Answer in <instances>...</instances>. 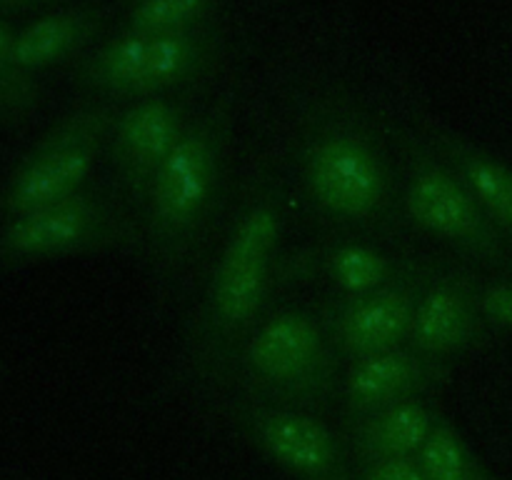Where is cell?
<instances>
[{"instance_id": "obj_9", "label": "cell", "mask_w": 512, "mask_h": 480, "mask_svg": "<svg viewBox=\"0 0 512 480\" xmlns=\"http://www.w3.org/2000/svg\"><path fill=\"white\" fill-rule=\"evenodd\" d=\"M435 270L423 260H405L388 283L365 293H338L315 308L345 365L408 343L415 308Z\"/></svg>"}, {"instance_id": "obj_22", "label": "cell", "mask_w": 512, "mask_h": 480, "mask_svg": "<svg viewBox=\"0 0 512 480\" xmlns=\"http://www.w3.org/2000/svg\"><path fill=\"white\" fill-rule=\"evenodd\" d=\"M478 303L488 325L512 328V283L480 285Z\"/></svg>"}, {"instance_id": "obj_3", "label": "cell", "mask_w": 512, "mask_h": 480, "mask_svg": "<svg viewBox=\"0 0 512 480\" xmlns=\"http://www.w3.org/2000/svg\"><path fill=\"white\" fill-rule=\"evenodd\" d=\"M230 138L233 100L225 95L193 115L150 185L138 228L163 278L180 273L213 228L228 185Z\"/></svg>"}, {"instance_id": "obj_10", "label": "cell", "mask_w": 512, "mask_h": 480, "mask_svg": "<svg viewBox=\"0 0 512 480\" xmlns=\"http://www.w3.org/2000/svg\"><path fill=\"white\" fill-rule=\"evenodd\" d=\"M230 418L260 455L293 480H358L340 433L320 415L235 395Z\"/></svg>"}, {"instance_id": "obj_15", "label": "cell", "mask_w": 512, "mask_h": 480, "mask_svg": "<svg viewBox=\"0 0 512 480\" xmlns=\"http://www.w3.org/2000/svg\"><path fill=\"white\" fill-rule=\"evenodd\" d=\"M108 10L95 5L55 10L15 33V63L25 73L53 68L78 55L103 28Z\"/></svg>"}, {"instance_id": "obj_20", "label": "cell", "mask_w": 512, "mask_h": 480, "mask_svg": "<svg viewBox=\"0 0 512 480\" xmlns=\"http://www.w3.org/2000/svg\"><path fill=\"white\" fill-rule=\"evenodd\" d=\"M13 45L15 33L5 20H0V113L20 118L33 110L38 88L33 83V75L20 70L15 63Z\"/></svg>"}, {"instance_id": "obj_1", "label": "cell", "mask_w": 512, "mask_h": 480, "mask_svg": "<svg viewBox=\"0 0 512 480\" xmlns=\"http://www.w3.org/2000/svg\"><path fill=\"white\" fill-rule=\"evenodd\" d=\"M295 173L308 203L343 228H388L403 213L400 180L373 118L340 93H318L295 135Z\"/></svg>"}, {"instance_id": "obj_4", "label": "cell", "mask_w": 512, "mask_h": 480, "mask_svg": "<svg viewBox=\"0 0 512 480\" xmlns=\"http://www.w3.org/2000/svg\"><path fill=\"white\" fill-rule=\"evenodd\" d=\"M343 365L318 310L285 305L260 320L228 375L245 398L323 415L343 393Z\"/></svg>"}, {"instance_id": "obj_11", "label": "cell", "mask_w": 512, "mask_h": 480, "mask_svg": "<svg viewBox=\"0 0 512 480\" xmlns=\"http://www.w3.org/2000/svg\"><path fill=\"white\" fill-rule=\"evenodd\" d=\"M193 120L185 95H155L118 110L108 135L115 195L138 220L155 175Z\"/></svg>"}, {"instance_id": "obj_12", "label": "cell", "mask_w": 512, "mask_h": 480, "mask_svg": "<svg viewBox=\"0 0 512 480\" xmlns=\"http://www.w3.org/2000/svg\"><path fill=\"white\" fill-rule=\"evenodd\" d=\"M480 285L460 270H435L423 290L408 345L440 363H453L480 343L488 330L478 303Z\"/></svg>"}, {"instance_id": "obj_5", "label": "cell", "mask_w": 512, "mask_h": 480, "mask_svg": "<svg viewBox=\"0 0 512 480\" xmlns=\"http://www.w3.org/2000/svg\"><path fill=\"white\" fill-rule=\"evenodd\" d=\"M223 48L215 25L188 33H143L123 28L90 50L75 68V83L110 100L170 95L213 70Z\"/></svg>"}, {"instance_id": "obj_19", "label": "cell", "mask_w": 512, "mask_h": 480, "mask_svg": "<svg viewBox=\"0 0 512 480\" xmlns=\"http://www.w3.org/2000/svg\"><path fill=\"white\" fill-rule=\"evenodd\" d=\"M223 0H128L125 28L143 33H188L213 25Z\"/></svg>"}, {"instance_id": "obj_21", "label": "cell", "mask_w": 512, "mask_h": 480, "mask_svg": "<svg viewBox=\"0 0 512 480\" xmlns=\"http://www.w3.org/2000/svg\"><path fill=\"white\" fill-rule=\"evenodd\" d=\"M358 480H430L418 458H390L355 465Z\"/></svg>"}, {"instance_id": "obj_14", "label": "cell", "mask_w": 512, "mask_h": 480, "mask_svg": "<svg viewBox=\"0 0 512 480\" xmlns=\"http://www.w3.org/2000/svg\"><path fill=\"white\" fill-rule=\"evenodd\" d=\"M440 413L428 398L385 405L343 420L340 440L355 465L390 458H418Z\"/></svg>"}, {"instance_id": "obj_2", "label": "cell", "mask_w": 512, "mask_h": 480, "mask_svg": "<svg viewBox=\"0 0 512 480\" xmlns=\"http://www.w3.org/2000/svg\"><path fill=\"white\" fill-rule=\"evenodd\" d=\"M283 193L273 175H260L213 265L190 333V358L205 375L230 373L273 288L283 240Z\"/></svg>"}, {"instance_id": "obj_17", "label": "cell", "mask_w": 512, "mask_h": 480, "mask_svg": "<svg viewBox=\"0 0 512 480\" xmlns=\"http://www.w3.org/2000/svg\"><path fill=\"white\" fill-rule=\"evenodd\" d=\"M393 255L368 243H338L320 258V270L340 293H365L388 283L400 270Z\"/></svg>"}, {"instance_id": "obj_16", "label": "cell", "mask_w": 512, "mask_h": 480, "mask_svg": "<svg viewBox=\"0 0 512 480\" xmlns=\"http://www.w3.org/2000/svg\"><path fill=\"white\" fill-rule=\"evenodd\" d=\"M435 148L468 183L478 203L493 220L495 228L512 243V168L498 155L455 133H440Z\"/></svg>"}, {"instance_id": "obj_8", "label": "cell", "mask_w": 512, "mask_h": 480, "mask_svg": "<svg viewBox=\"0 0 512 480\" xmlns=\"http://www.w3.org/2000/svg\"><path fill=\"white\" fill-rule=\"evenodd\" d=\"M118 110L113 105H85L53 125L20 160L5 188L8 215L30 213L70 198L88 185Z\"/></svg>"}, {"instance_id": "obj_7", "label": "cell", "mask_w": 512, "mask_h": 480, "mask_svg": "<svg viewBox=\"0 0 512 480\" xmlns=\"http://www.w3.org/2000/svg\"><path fill=\"white\" fill-rule=\"evenodd\" d=\"M135 240L138 220L118 195L85 185L70 198L8 218L0 230V258L35 263L120 250Z\"/></svg>"}, {"instance_id": "obj_13", "label": "cell", "mask_w": 512, "mask_h": 480, "mask_svg": "<svg viewBox=\"0 0 512 480\" xmlns=\"http://www.w3.org/2000/svg\"><path fill=\"white\" fill-rule=\"evenodd\" d=\"M450 378V363L428 358L408 343L383 353L365 355L345 365L343 400L345 418L373 413L385 405L428 398Z\"/></svg>"}, {"instance_id": "obj_18", "label": "cell", "mask_w": 512, "mask_h": 480, "mask_svg": "<svg viewBox=\"0 0 512 480\" xmlns=\"http://www.w3.org/2000/svg\"><path fill=\"white\" fill-rule=\"evenodd\" d=\"M418 460L430 480H500L445 415L438 418Z\"/></svg>"}, {"instance_id": "obj_23", "label": "cell", "mask_w": 512, "mask_h": 480, "mask_svg": "<svg viewBox=\"0 0 512 480\" xmlns=\"http://www.w3.org/2000/svg\"><path fill=\"white\" fill-rule=\"evenodd\" d=\"M40 3H50V0H0V8L5 10H25V8H35Z\"/></svg>"}, {"instance_id": "obj_6", "label": "cell", "mask_w": 512, "mask_h": 480, "mask_svg": "<svg viewBox=\"0 0 512 480\" xmlns=\"http://www.w3.org/2000/svg\"><path fill=\"white\" fill-rule=\"evenodd\" d=\"M403 158L400 200L405 218L465 258L490 268L510 265L508 240L445 155L408 133L403 140Z\"/></svg>"}]
</instances>
